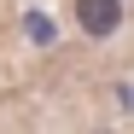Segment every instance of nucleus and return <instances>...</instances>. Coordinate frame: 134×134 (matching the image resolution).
Masks as SVG:
<instances>
[{"label":"nucleus","mask_w":134,"mask_h":134,"mask_svg":"<svg viewBox=\"0 0 134 134\" xmlns=\"http://www.w3.org/2000/svg\"><path fill=\"white\" fill-rule=\"evenodd\" d=\"M76 24L87 35H117L122 29V0H76Z\"/></svg>","instance_id":"f257e3e1"}]
</instances>
